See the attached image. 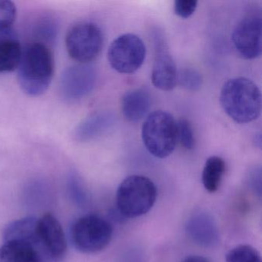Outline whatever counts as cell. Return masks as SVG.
Segmentation results:
<instances>
[{"label":"cell","mask_w":262,"mask_h":262,"mask_svg":"<svg viewBox=\"0 0 262 262\" xmlns=\"http://www.w3.org/2000/svg\"><path fill=\"white\" fill-rule=\"evenodd\" d=\"M17 69L23 91L30 96H41L48 90L54 76L53 53L47 44L32 42L23 50Z\"/></svg>","instance_id":"obj_1"},{"label":"cell","mask_w":262,"mask_h":262,"mask_svg":"<svg viewBox=\"0 0 262 262\" xmlns=\"http://www.w3.org/2000/svg\"><path fill=\"white\" fill-rule=\"evenodd\" d=\"M220 103L225 113L237 123L253 122L261 112V94L251 79L237 77L227 81L220 93Z\"/></svg>","instance_id":"obj_2"},{"label":"cell","mask_w":262,"mask_h":262,"mask_svg":"<svg viewBox=\"0 0 262 262\" xmlns=\"http://www.w3.org/2000/svg\"><path fill=\"white\" fill-rule=\"evenodd\" d=\"M157 188L152 181L142 176H131L122 181L116 194V205L125 217L148 213L156 203Z\"/></svg>","instance_id":"obj_3"},{"label":"cell","mask_w":262,"mask_h":262,"mask_svg":"<svg viewBox=\"0 0 262 262\" xmlns=\"http://www.w3.org/2000/svg\"><path fill=\"white\" fill-rule=\"evenodd\" d=\"M142 138L144 145L150 154L159 159H165L176 148L177 123L173 116L167 112H153L144 122Z\"/></svg>","instance_id":"obj_4"},{"label":"cell","mask_w":262,"mask_h":262,"mask_svg":"<svg viewBox=\"0 0 262 262\" xmlns=\"http://www.w3.org/2000/svg\"><path fill=\"white\" fill-rule=\"evenodd\" d=\"M111 224L97 214L79 217L71 228V240L75 248L85 254H95L105 249L111 242Z\"/></svg>","instance_id":"obj_5"},{"label":"cell","mask_w":262,"mask_h":262,"mask_svg":"<svg viewBox=\"0 0 262 262\" xmlns=\"http://www.w3.org/2000/svg\"><path fill=\"white\" fill-rule=\"evenodd\" d=\"M67 51L72 59L85 64L94 60L103 47L102 30L93 23H79L66 36Z\"/></svg>","instance_id":"obj_6"},{"label":"cell","mask_w":262,"mask_h":262,"mask_svg":"<svg viewBox=\"0 0 262 262\" xmlns=\"http://www.w3.org/2000/svg\"><path fill=\"white\" fill-rule=\"evenodd\" d=\"M146 47L140 37L126 33L115 39L108 50V60L113 70L122 74L137 71L145 61Z\"/></svg>","instance_id":"obj_7"},{"label":"cell","mask_w":262,"mask_h":262,"mask_svg":"<svg viewBox=\"0 0 262 262\" xmlns=\"http://www.w3.org/2000/svg\"><path fill=\"white\" fill-rule=\"evenodd\" d=\"M261 16L251 14L238 23L232 33V42L245 59H254L261 54Z\"/></svg>","instance_id":"obj_8"},{"label":"cell","mask_w":262,"mask_h":262,"mask_svg":"<svg viewBox=\"0 0 262 262\" xmlns=\"http://www.w3.org/2000/svg\"><path fill=\"white\" fill-rule=\"evenodd\" d=\"M97 81V74L93 67L76 65L69 67L61 78V93L64 99L78 100L90 94Z\"/></svg>","instance_id":"obj_9"},{"label":"cell","mask_w":262,"mask_h":262,"mask_svg":"<svg viewBox=\"0 0 262 262\" xmlns=\"http://www.w3.org/2000/svg\"><path fill=\"white\" fill-rule=\"evenodd\" d=\"M155 36V59L151 71V81L156 88L162 91L172 90L177 85V70L170 54L165 38Z\"/></svg>","instance_id":"obj_10"},{"label":"cell","mask_w":262,"mask_h":262,"mask_svg":"<svg viewBox=\"0 0 262 262\" xmlns=\"http://www.w3.org/2000/svg\"><path fill=\"white\" fill-rule=\"evenodd\" d=\"M38 235L42 249L53 260L63 258L67 250V242L62 225L51 214L38 219Z\"/></svg>","instance_id":"obj_11"},{"label":"cell","mask_w":262,"mask_h":262,"mask_svg":"<svg viewBox=\"0 0 262 262\" xmlns=\"http://www.w3.org/2000/svg\"><path fill=\"white\" fill-rule=\"evenodd\" d=\"M190 238L201 246H214L219 242V229L213 217L205 212L193 214L186 223Z\"/></svg>","instance_id":"obj_12"},{"label":"cell","mask_w":262,"mask_h":262,"mask_svg":"<svg viewBox=\"0 0 262 262\" xmlns=\"http://www.w3.org/2000/svg\"><path fill=\"white\" fill-rule=\"evenodd\" d=\"M45 259L51 258L42 247L30 242L11 241L0 247V262H45Z\"/></svg>","instance_id":"obj_13"},{"label":"cell","mask_w":262,"mask_h":262,"mask_svg":"<svg viewBox=\"0 0 262 262\" xmlns=\"http://www.w3.org/2000/svg\"><path fill=\"white\" fill-rule=\"evenodd\" d=\"M22 52L16 32L12 27H0V73L16 70Z\"/></svg>","instance_id":"obj_14"},{"label":"cell","mask_w":262,"mask_h":262,"mask_svg":"<svg viewBox=\"0 0 262 262\" xmlns=\"http://www.w3.org/2000/svg\"><path fill=\"white\" fill-rule=\"evenodd\" d=\"M115 117L113 113L108 112L91 115L78 125L75 130V139L84 142L99 137L114 125Z\"/></svg>","instance_id":"obj_15"},{"label":"cell","mask_w":262,"mask_h":262,"mask_svg":"<svg viewBox=\"0 0 262 262\" xmlns=\"http://www.w3.org/2000/svg\"><path fill=\"white\" fill-rule=\"evenodd\" d=\"M151 105V97L144 89L130 90L122 99V111L125 119L132 122L141 120Z\"/></svg>","instance_id":"obj_16"},{"label":"cell","mask_w":262,"mask_h":262,"mask_svg":"<svg viewBox=\"0 0 262 262\" xmlns=\"http://www.w3.org/2000/svg\"><path fill=\"white\" fill-rule=\"evenodd\" d=\"M4 240V242L11 241L30 242L41 246L38 235V219L27 217L13 221L6 227Z\"/></svg>","instance_id":"obj_17"},{"label":"cell","mask_w":262,"mask_h":262,"mask_svg":"<svg viewBox=\"0 0 262 262\" xmlns=\"http://www.w3.org/2000/svg\"><path fill=\"white\" fill-rule=\"evenodd\" d=\"M225 161L219 156H211L207 159L202 171V183L208 192H215L222 182L225 172Z\"/></svg>","instance_id":"obj_18"},{"label":"cell","mask_w":262,"mask_h":262,"mask_svg":"<svg viewBox=\"0 0 262 262\" xmlns=\"http://www.w3.org/2000/svg\"><path fill=\"white\" fill-rule=\"evenodd\" d=\"M225 262H262V260L255 248L251 245H241L227 254Z\"/></svg>","instance_id":"obj_19"},{"label":"cell","mask_w":262,"mask_h":262,"mask_svg":"<svg viewBox=\"0 0 262 262\" xmlns=\"http://www.w3.org/2000/svg\"><path fill=\"white\" fill-rule=\"evenodd\" d=\"M177 83L188 91H197L202 85V75L195 69H182L177 74Z\"/></svg>","instance_id":"obj_20"},{"label":"cell","mask_w":262,"mask_h":262,"mask_svg":"<svg viewBox=\"0 0 262 262\" xmlns=\"http://www.w3.org/2000/svg\"><path fill=\"white\" fill-rule=\"evenodd\" d=\"M178 139L181 145L187 150H191L195 145L194 132L189 121L186 119H181L177 123Z\"/></svg>","instance_id":"obj_21"},{"label":"cell","mask_w":262,"mask_h":262,"mask_svg":"<svg viewBox=\"0 0 262 262\" xmlns=\"http://www.w3.org/2000/svg\"><path fill=\"white\" fill-rule=\"evenodd\" d=\"M57 24L53 19H50V18L40 21L35 30L36 37L39 38L41 40L39 42L42 43H44V41L47 42H53L57 36Z\"/></svg>","instance_id":"obj_22"},{"label":"cell","mask_w":262,"mask_h":262,"mask_svg":"<svg viewBox=\"0 0 262 262\" xmlns=\"http://www.w3.org/2000/svg\"><path fill=\"white\" fill-rule=\"evenodd\" d=\"M17 15L16 5L9 0H0V27H11Z\"/></svg>","instance_id":"obj_23"},{"label":"cell","mask_w":262,"mask_h":262,"mask_svg":"<svg viewBox=\"0 0 262 262\" xmlns=\"http://www.w3.org/2000/svg\"><path fill=\"white\" fill-rule=\"evenodd\" d=\"M197 0H177L174 4L176 14L182 19H188L195 12Z\"/></svg>","instance_id":"obj_24"},{"label":"cell","mask_w":262,"mask_h":262,"mask_svg":"<svg viewBox=\"0 0 262 262\" xmlns=\"http://www.w3.org/2000/svg\"><path fill=\"white\" fill-rule=\"evenodd\" d=\"M69 186H70L72 194L76 199V202L82 203L83 201H85V194L84 192V188L77 176H74V174L70 176V179H69Z\"/></svg>","instance_id":"obj_25"},{"label":"cell","mask_w":262,"mask_h":262,"mask_svg":"<svg viewBox=\"0 0 262 262\" xmlns=\"http://www.w3.org/2000/svg\"><path fill=\"white\" fill-rule=\"evenodd\" d=\"M261 174L260 171H254L252 176L250 178V183L252 186L253 189L259 196L261 194Z\"/></svg>","instance_id":"obj_26"},{"label":"cell","mask_w":262,"mask_h":262,"mask_svg":"<svg viewBox=\"0 0 262 262\" xmlns=\"http://www.w3.org/2000/svg\"><path fill=\"white\" fill-rule=\"evenodd\" d=\"M182 262H211L206 257L202 256L192 255L185 257Z\"/></svg>","instance_id":"obj_27"}]
</instances>
